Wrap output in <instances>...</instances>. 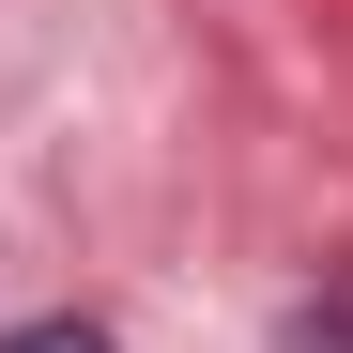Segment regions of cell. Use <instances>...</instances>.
<instances>
[{"mask_svg": "<svg viewBox=\"0 0 353 353\" xmlns=\"http://www.w3.org/2000/svg\"><path fill=\"white\" fill-rule=\"evenodd\" d=\"M0 353H108V338H92V323H16Z\"/></svg>", "mask_w": 353, "mask_h": 353, "instance_id": "1", "label": "cell"}]
</instances>
